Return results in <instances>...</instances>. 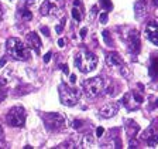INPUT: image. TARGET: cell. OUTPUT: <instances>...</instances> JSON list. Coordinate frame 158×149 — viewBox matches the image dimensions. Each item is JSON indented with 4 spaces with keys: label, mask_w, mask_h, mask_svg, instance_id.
<instances>
[{
    "label": "cell",
    "mask_w": 158,
    "mask_h": 149,
    "mask_svg": "<svg viewBox=\"0 0 158 149\" xmlns=\"http://www.w3.org/2000/svg\"><path fill=\"white\" fill-rule=\"evenodd\" d=\"M6 51L7 55H10L11 58L18 61H26L30 58V50L26 46V43L17 37H11L7 40L6 43Z\"/></svg>",
    "instance_id": "6da1fadb"
},
{
    "label": "cell",
    "mask_w": 158,
    "mask_h": 149,
    "mask_svg": "<svg viewBox=\"0 0 158 149\" xmlns=\"http://www.w3.org/2000/svg\"><path fill=\"white\" fill-rule=\"evenodd\" d=\"M98 65V57L92 51H81L75 55V67L83 74L93 71Z\"/></svg>",
    "instance_id": "7a4b0ae2"
},
{
    "label": "cell",
    "mask_w": 158,
    "mask_h": 149,
    "mask_svg": "<svg viewBox=\"0 0 158 149\" xmlns=\"http://www.w3.org/2000/svg\"><path fill=\"white\" fill-rule=\"evenodd\" d=\"M81 98V91L74 87H69L67 84L59 85V99L65 107H74L78 104Z\"/></svg>",
    "instance_id": "3957f363"
},
{
    "label": "cell",
    "mask_w": 158,
    "mask_h": 149,
    "mask_svg": "<svg viewBox=\"0 0 158 149\" xmlns=\"http://www.w3.org/2000/svg\"><path fill=\"white\" fill-rule=\"evenodd\" d=\"M82 90H83L85 95L87 98H95L98 97L102 91L104 90V78L103 77H93L89 78L82 84Z\"/></svg>",
    "instance_id": "277c9868"
},
{
    "label": "cell",
    "mask_w": 158,
    "mask_h": 149,
    "mask_svg": "<svg viewBox=\"0 0 158 149\" xmlns=\"http://www.w3.org/2000/svg\"><path fill=\"white\" fill-rule=\"evenodd\" d=\"M6 122L14 128H21L26 122V111L23 107H13L9 109L6 115Z\"/></svg>",
    "instance_id": "5b68a950"
},
{
    "label": "cell",
    "mask_w": 158,
    "mask_h": 149,
    "mask_svg": "<svg viewBox=\"0 0 158 149\" xmlns=\"http://www.w3.org/2000/svg\"><path fill=\"white\" fill-rule=\"evenodd\" d=\"M44 125L47 126L50 131H61L65 126V118L61 115L59 112H47L43 115Z\"/></svg>",
    "instance_id": "8992f818"
},
{
    "label": "cell",
    "mask_w": 158,
    "mask_h": 149,
    "mask_svg": "<svg viewBox=\"0 0 158 149\" xmlns=\"http://www.w3.org/2000/svg\"><path fill=\"white\" fill-rule=\"evenodd\" d=\"M62 7V0H45L40 7L43 16H57Z\"/></svg>",
    "instance_id": "52a82bcc"
},
{
    "label": "cell",
    "mask_w": 158,
    "mask_h": 149,
    "mask_svg": "<svg viewBox=\"0 0 158 149\" xmlns=\"http://www.w3.org/2000/svg\"><path fill=\"white\" fill-rule=\"evenodd\" d=\"M126 43H127V48L130 53L137 54L140 48H141V41H140V34L137 30H130L126 34Z\"/></svg>",
    "instance_id": "ba28073f"
},
{
    "label": "cell",
    "mask_w": 158,
    "mask_h": 149,
    "mask_svg": "<svg viewBox=\"0 0 158 149\" xmlns=\"http://www.w3.org/2000/svg\"><path fill=\"white\" fill-rule=\"evenodd\" d=\"M145 37L151 41L152 44L158 46V23L154 20L148 21L145 26Z\"/></svg>",
    "instance_id": "9c48e42d"
},
{
    "label": "cell",
    "mask_w": 158,
    "mask_h": 149,
    "mask_svg": "<svg viewBox=\"0 0 158 149\" xmlns=\"http://www.w3.org/2000/svg\"><path fill=\"white\" fill-rule=\"evenodd\" d=\"M119 108H120V104L119 102H109V104H106L104 107H102V109L99 111V115L102 116V118H111V116H115L116 114L119 112Z\"/></svg>",
    "instance_id": "30bf717a"
},
{
    "label": "cell",
    "mask_w": 158,
    "mask_h": 149,
    "mask_svg": "<svg viewBox=\"0 0 158 149\" xmlns=\"http://www.w3.org/2000/svg\"><path fill=\"white\" fill-rule=\"evenodd\" d=\"M121 104L124 105V108H127L128 111H133L138 107V102L136 101V97H134V92L130 91V92H126L123 95V98H121Z\"/></svg>",
    "instance_id": "8fae6325"
},
{
    "label": "cell",
    "mask_w": 158,
    "mask_h": 149,
    "mask_svg": "<svg viewBox=\"0 0 158 149\" xmlns=\"http://www.w3.org/2000/svg\"><path fill=\"white\" fill-rule=\"evenodd\" d=\"M26 46H27L28 48H33L34 51H40L41 40H40V37H38V34L34 33V31L28 33L27 34V38H26Z\"/></svg>",
    "instance_id": "7c38bea8"
},
{
    "label": "cell",
    "mask_w": 158,
    "mask_h": 149,
    "mask_svg": "<svg viewBox=\"0 0 158 149\" xmlns=\"http://www.w3.org/2000/svg\"><path fill=\"white\" fill-rule=\"evenodd\" d=\"M106 63L109 67H120V65H123V58L117 53H109L106 55Z\"/></svg>",
    "instance_id": "4fadbf2b"
},
{
    "label": "cell",
    "mask_w": 158,
    "mask_h": 149,
    "mask_svg": "<svg viewBox=\"0 0 158 149\" xmlns=\"http://www.w3.org/2000/svg\"><path fill=\"white\" fill-rule=\"evenodd\" d=\"M147 13V4H145L144 0H138L134 4V14L137 19H143Z\"/></svg>",
    "instance_id": "5bb4252c"
},
{
    "label": "cell",
    "mask_w": 158,
    "mask_h": 149,
    "mask_svg": "<svg viewBox=\"0 0 158 149\" xmlns=\"http://www.w3.org/2000/svg\"><path fill=\"white\" fill-rule=\"evenodd\" d=\"M150 77L151 78H157L158 77V54H154L151 57V63H150Z\"/></svg>",
    "instance_id": "9a60e30c"
},
{
    "label": "cell",
    "mask_w": 158,
    "mask_h": 149,
    "mask_svg": "<svg viewBox=\"0 0 158 149\" xmlns=\"http://www.w3.org/2000/svg\"><path fill=\"white\" fill-rule=\"evenodd\" d=\"M158 132V129H157V126L155 125H150L147 129H145L144 132H143V135H141V139H144V141H147L150 136H152L154 134H157Z\"/></svg>",
    "instance_id": "2e32d148"
},
{
    "label": "cell",
    "mask_w": 158,
    "mask_h": 149,
    "mask_svg": "<svg viewBox=\"0 0 158 149\" xmlns=\"http://www.w3.org/2000/svg\"><path fill=\"white\" fill-rule=\"evenodd\" d=\"M81 148H91L93 145V136L89 135V134H85L83 138H82V142H81Z\"/></svg>",
    "instance_id": "e0dca14e"
},
{
    "label": "cell",
    "mask_w": 158,
    "mask_h": 149,
    "mask_svg": "<svg viewBox=\"0 0 158 149\" xmlns=\"http://www.w3.org/2000/svg\"><path fill=\"white\" fill-rule=\"evenodd\" d=\"M147 143H148L150 148H155V146L158 145V132L154 134L152 136H150V138L147 139Z\"/></svg>",
    "instance_id": "ac0fdd59"
},
{
    "label": "cell",
    "mask_w": 158,
    "mask_h": 149,
    "mask_svg": "<svg viewBox=\"0 0 158 149\" xmlns=\"http://www.w3.org/2000/svg\"><path fill=\"white\" fill-rule=\"evenodd\" d=\"M21 17H23V20L30 21L31 19H33V14H31L30 10H27V9H23V10H21Z\"/></svg>",
    "instance_id": "d6986e66"
},
{
    "label": "cell",
    "mask_w": 158,
    "mask_h": 149,
    "mask_svg": "<svg viewBox=\"0 0 158 149\" xmlns=\"http://www.w3.org/2000/svg\"><path fill=\"white\" fill-rule=\"evenodd\" d=\"M72 17H74L76 21H81L82 20V14H81V11H79V9H78L76 6L72 9Z\"/></svg>",
    "instance_id": "ffe728a7"
},
{
    "label": "cell",
    "mask_w": 158,
    "mask_h": 149,
    "mask_svg": "<svg viewBox=\"0 0 158 149\" xmlns=\"http://www.w3.org/2000/svg\"><path fill=\"white\" fill-rule=\"evenodd\" d=\"M102 36H103L104 41H106V44H107L109 47H111V46H113V43H111V40H110V36H109V31H107V30L102 31Z\"/></svg>",
    "instance_id": "44dd1931"
},
{
    "label": "cell",
    "mask_w": 158,
    "mask_h": 149,
    "mask_svg": "<svg viewBox=\"0 0 158 149\" xmlns=\"http://www.w3.org/2000/svg\"><path fill=\"white\" fill-rule=\"evenodd\" d=\"M65 19H62V20L59 21V24H58V26H55V31H57V33H62V30H64V26H65Z\"/></svg>",
    "instance_id": "7402d4cb"
},
{
    "label": "cell",
    "mask_w": 158,
    "mask_h": 149,
    "mask_svg": "<svg viewBox=\"0 0 158 149\" xmlns=\"http://www.w3.org/2000/svg\"><path fill=\"white\" fill-rule=\"evenodd\" d=\"M99 20H100V24H106L107 23V20H109V14L107 13H100Z\"/></svg>",
    "instance_id": "603a6c76"
},
{
    "label": "cell",
    "mask_w": 158,
    "mask_h": 149,
    "mask_svg": "<svg viewBox=\"0 0 158 149\" xmlns=\"http://www.w3.org/2000/svg\"><path fill=\"white\" fill-rule=\"evenodd\" d=\"M100 3H102V7H103V9H106V10L111 9V3H110V0H100Z\"/></svg>",
    "instance_id": "cb8c5ba5"
},
{
    "label": "cell",
    "mask_w": 158,
    "mask_h": 149,
    "mask_svg": "<svg viewBox=\"0 0 158 149\" xmlns=\"http://www.w3.org/2000/svg\"><path fill=\"white\" fill-rule=\"evenodd\" d=\"M4 98H6V90L4 87H0V101H3Z\"/></svg>",
    "instance_id": "d4e9b609"
},
{
    "label": "cell",
    "mask_w": 158,
    "mask_h": 149,
    "mask_svg": "<svg viewBox=\"0 0 158 149\" xmlns=\"http://www.w3.org/2000/svg\"><path fill=\"white\" fill-rule=\"evenodd\" d=\"M103 134H104V129L102 128V126H99V128L96 129V136H99V138H100V136L103 135Z\"/></svg>",
    "instance_id": "484cf974"
},
{
    "label": "cell",
    "mask_w": 158,
    "mask_h": 149,
    "mask_svg": "<svg viewBox=\"0 0 158 149\" xmlns=\"http://www.w3.org/2000/svg\"><path fill=\"white\" fill-rule=\"evenodd\" d=\"M51 55H52V54H51L50 51H48L47 54L44 55V58H43V60H44V63H48V61H50V60H51Z\"/></svg>",
    "instance_id": "4316f807"
},
{
    "label": "cell",
    "mask_w": 158,
    "mask_h": 149,
    "mask_svg": "<svg viewBox=\"0 0 158 149\" xmlns=\"http://www.w3.org/2000/svg\"><path fill=\"white\" fill-rule=\"evenodd\" d=\"M41 31H43L44 36H47V37H50V30H48V27H41Z\"/></svg>",
    "instance_id": "83f0119b"
},
{
    "label": "cell",
    "mask_w": 158,
    "mask_h": 149,
    "mask_svg": "<svg viewBox=\"0 0 158 149\" xmlns=\"http://www.w3.org/2000/svg\"><path fill=\"white\" fill-rule=\"evenodd\" d=\"M72 126H74V128H81V126H82V121H78V119H76V121H74V125H72Z\"/></svg>",
    "instance_id": "f1b7e54d"
},
{
    "label": "cell",
    "mask_w": 158,
    "mask_h": 149,
    "mask_svg": "<svg viewBox=\"0 0 158 149\" xmlns=\"http://www.w3.org/2000/svg\"><path fill=\"white\" fill-rule=\"evenodd\" d=\"M61 70H62V71L65 72V74H69V68H68V65H61Z\"/></svg>",
    "instance_id": "f546056e"
},
{
    "label": "cell",
    "mask_w": 158,
    "mask_h": 149,
    "mask_svg": "<svg viewBox=\"0 0 158 149\" xmlns=\"http://www.w3.org/2000/svg\"><path fill=\"white\" fill-rule=\"evenodd\" d=\"M6 85H7L6 78H0V87H6Z\"/></svg>",
    "instance_id": "4dcf8cb0"
},
{
    "label": "cell",
    "mask_w": 158,
    "mask_h": 149,
    "mask_svg": "<svg viewBox=\"0 0 158 149\" xmlns=\"http://www.w3.org/2000/svg\"><path fill=\"white\" fill-rule=\"evenodd\" d=\"M86 33H87V28H82V30H81V37L82 38H85V36H86Z\"/></svg>",
    "instance_id": "1f68e13d"
},
{
    "label": "cell",
    "mask_w": 158,
    "mask_h": 149,
    "mask_svg": "<svg viewBox=\"0 0 158 149\" xmlns=\"http://www.w3.org/2000/svg\"><path fill=\"white\" fill-rule=\"evenodd\" d=\"M58 46H59V47H64V46H65V40H64V38H59V40H58Z\"/></svg>",
    "instance_id": "d6a6232c"
},
{
    "label": "cell",
    "mask_w": 158,
    "mask_h": 149,
    "mask_svg": "<svg viewBox=\"0 0 158 149\" xmlns=\"http://www.w3.org/2000/svg\"><path fill=\"white\" fill-rule=\"evenodd\" d=\"M69 80H71L72 84H74V82H76V75H75V74H71V78H69Z\"/></svg>",
    "instance_id": "836d02e7"
},
{
    "label": "cell",
    "mask_w": 158,
    "mask_h": 149,
    "mask_svg": "<svg viewBox=\"0 0 158 149\" xmlns=\"http://www.w3.org/2000/svg\"><path fill=\"white\" fill-rule=\"evenodd\" d=\"M2 139H3V128L0 126V141H2Z\"/></svg>",
    "instance_id": "e575fe53"
},
{
    "label": "cell",
    "mask_w": 158,
    "mask_h": 149,
    "mask_svg": "<svg viewBox=\"0 0 158 149\" xmlns=\"http://www.w3.org/2000/svg\"><path fill=\"white\" fill-rule=\"evenodd\" d=\"M2 19H3V10H2V7H0V21H2Z\"/></svg>",
    "instance_id": "d590c367"
},
{
    "label": "cell",
    "mask_w": 158,
    "mask_h": 149,
    "mask_svg": "<svg viewBox=\"0 0 158 149\" xmlns=\"http://www.w3.org/2000/svg\"><path fill=\"white\" fill-rule=\"evenodd\" d=\"M74 4H75V6H79V4H81V3H79V0H75V2H74Z\"/></svg>",
    "instance_id": "8d00e7d4"
},
{
    "label": "cell",
    "mask_w": 158,
    "mask_h": 149,
    "mask_svg": "<svg viewBox=\"0 0 158 149\" xmlns=\"http://www.w3.org/2000/svg\"><path fill=\"white\" fill-rule=\"evenodd\" d=\"M35 0H26V3H28V4H31V3H34Z\"/></svg>",
    "instance_id": "74e56055"
},
{
    "label": "cell",
    "mask_w": 158,
    "mask_h": 149,
    "mask_svg": "<svg viewBox=\"0 0 158 149\" xmlns=\"http://www.w3.org/2000/svg\"><path fill=\"white\" fill-rule=\"evenodd\" d=\"M4 64H6V60H2V61H0V67H2V65H4Z\"/></svg>",
    "instance_id": "f35d334b"
},
{
    "label": "cell",
    "mask_w": 158,
    "mask_h": 149,
    "mask_svg": "<svg viewBox=\"0 0 158 149\" xmlns=\"http://www.w3.org/2000/svg\"><path fill=\"white\" fill-rule=\"evenodd\" d=\"M152 3H154L155 6H158V0H152Z\"/></svg>",
    "instance_id": "ab89813d"
},
{
    "label": "cell",
    "mask_w": 158,
    "mask_h": 149,
    "mask_svg": "<svg viewBox=\"0 0 158 149\" xmlns=\"http://www.w3.org/2000/svg\"><path fill=\"white\" fill-rule=\"evenodd\" d=\"M155 105H157V107H158V99H157V101H155Z\"/></svg>",
    "instance_id": "60d3db41"
}]
</instances>
